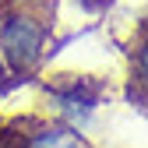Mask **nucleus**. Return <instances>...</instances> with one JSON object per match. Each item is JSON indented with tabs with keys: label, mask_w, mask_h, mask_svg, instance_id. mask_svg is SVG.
<instances>
[{
	"label": "nucleus",
	"mask_w": 148,
	"mask_h": 148,
	"mask_svg": "<svg viewBox=\"0 0 148 148\" xmlns=\"http://www.w3.org/2000/svg\"><path fill=\"white\" fill-rule=\"evenodd\" d=\"M109 81L99 78V74H49L42 81V109L46 116L60 120V123H71L85 131L92 123V116L109 102Z\"/></svg>",
	"instance_id": "f03ea898"
},
{
	"label": "nucleus",
	"mask_w": 148,
	"mask_h": 148,
	"mask_svg": "<svg viewBox=\"0 0 148 148\" xmlns=\"http://www.w3.org/2000/svg\"><path fill=\"white\" fill-rule=\"evenodd\" d=\"M78 4H81L85 11H92V14H95V11H106L109 4H113V0H78Z\"/></svg>",
	"instance_id": "39448f33"
},
{
	"label": "nucleus",
	"mask_w": 148,
	"mask_h": 148,
	"mask_svg": "<svg viewBox=\"0 0 148 148\" xmlns=\"http://www.w3.org/2000/svg\"><path fill=\"white\" fill-rule=\"evenodd\" d=\"M0 148H92V141L71 123L28 113L0 123Z\"/></svg>",
	"instance_id": "7ed1b4c3"
},
{
	"label": "nucleus",
	"mask_w": 148,
	"mask_h": 148,
	"mask_svg": "<svg viewBox=\"0 0 148 148\" xmlns=\"http://www.w3.org/2000/svg\"><path fill=\"white\" fill-rule=\"evenodd\" d=\"M127 99L148 109V14H141L127 39Z\"/></svg>",
	"instance_id": "20e7f679"
},
{
	"label": "nucleus",
	"mask_w": 148,
	"mask_h": 148,
	"mask_svg": "<svg viewBox=\"0 0 148 148\" xmlns=\"http://www.w3.org/2000/svg\"><path fill=\"white\" fill-rule=\"evenodd\" d=\"M53 4L49 0H0V74L28 81L53 46Z\"/></svg>",
	"instance_id": "f257e3e1"
}]
</instances>
